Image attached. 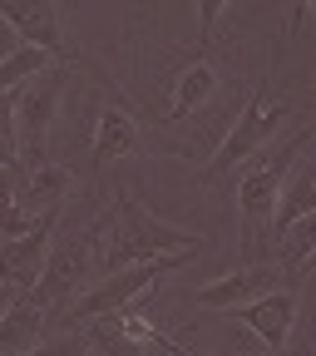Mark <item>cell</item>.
Instances as JSON below:
<instances>
[{
    "label": "cell",
    "instance_id": "cell-12",
    "mask_svg": "<svg viewBox=\"0 0 316 356\" xmlns=\"http://www.w3.org/2000/svg\"><path fill=\"white\" fill-rule=\"evenodd\" d=\"M213 89H217V65L208 55H193L183 70L168 79V119L163 124H183L193 109H203L213 99Z\"/></svg>",
    "mask_w": 316,
    "mask_h": 356
},
{
    "label": "cell",
    "instance_id": "cell-14",
    "mask_svg": "<svg viewBox=\"0 0 316 356\" xmlns=\"http://www.w3.org/2000/svg\"><path fill=\"white\" fill-rule=\"evenodd\" d=\"M44 322H50V312H40L30 297H20L0 322V356H30L44 337Z\"/></svg>",
    "mask_w": 316,
    "mask_h": 356
},
{
    "label": "cell",
    "instance_id": "cell-6",
    "mask_svg": "<svg viewBox=\"0 0 316 356\" xmlns=\"http://www.w3.org/2000/svg\"><path fill=\"white\" fill-rule=\"evenodd\" d=\"M65 79H69V65H50L40 79H30L20 89V104H15V159H20V168L50 163V129L60 114Z\"/></svg>",
    "mask_w": 316,
    "mask_h": 356
},
{
    "label": "cell",
    "instance_id": "cell-13",
    "mask_svg": "<svg viewBox=\"0 0 316 356\" xmlns=\"http://www.w3.org/2000/svg\"><path fill=\"white\" fill-rule=\"evenodd\" d=\"M133 149H139V119L128 114V104H104L99 124H94V144H89V159H94L99 178L114 159H128Z\"/></svg>",
    "mask_w": 316,
    "mask_h": 356
},
{
    "label": "cell",
    "instance_id": "cell-17",
    "mask_svg": "<svg viewBox=\"0 0 316 356\" xmlns=\"http://www.w3.org/2000/svg\"><path fill=\"white\" fill-rule=\"evenodd\" d=\"M44 70H50V55H44V50L15 44L10 55H0V95H15V89H25V84L40 79Z\"/></svg>",
    "mask_w": 316,
    "mask_h": 356
},
{
    "label": "cell",
    "instance_id": "cell-16",
    "mask_svg": "<svg viewBox=\"0 0 316 356\" xmlns=\"http://www.w3.org/2000/svg\"><path fill=\"white\" fill-rule=\"evenodd\" d=\"M311 252H316V213L301 218V222H292V228L282 233V243H277V273L282 277H301Z\"/></svg>",
    "mask_w": 316,
    "mask_h": 356
},
{
    "label": "cell",
    "instance_id": "cell-21",
    "mask_svg": "<svg viewBox=\"0 0 316 356\" xmlns=\"http://www.w3.org/2000/svg\"><path fill=\"white\" fill-rule=\"evenodd\" d=\"M306 273H316V252H311V262H306Z\"/></svg>",
    "mask_w": 316,
    "mask_h": 356
},
{
    "label": "cell",
    "instance_id": "cell-9",
    "mask_svg": "<svg viewBox=\"0 0 316 356\" xmlns=\"http://www.w3.org/2000/svg\"><path fill=\"white\" fill-rule=\"evenodd\" d=\"M238 322H242L267 351H272V356H282L287 341H292V327H297V292H292V287L262 292L257 302L238 307Z\"/></svg>",
    "mask_w": 316,
    "mask_h": 356
},
{
    "label": "cell",
    "instance_id": "cell-5",
    "mask_svg": "<svg viewBox=\"0 0 316 356\" xmlns=\"http://www.w3.org/2000/svg\"><path fill=\"white\" fill-rule=\"evenodd\" d=\"M89 277L99 282V222H89L84 233H65V238L55 233V248H50V257H44V273H40L30 302L55 317L60 307H69L79 297V287Z\"/></svg>",
    "mask_w": 316,
    "mask_h": 356
},
{
    "label": "cell",
    "instance_id": "cell-7",
    "mask_svg": "<svg viewBox=\"0 0 316 356\" xmlns=\"http://www.w3.org/2000/svg\"><path fill=\"white\" fill-rule=\"evenodd\" d=\"M0 25H10L20 44L30 50H44L55 65H84L79 50H69V40L60 30V6L55 0H0Z\"/></svg>",
    "mask_w": 316,
    "mask_h": 356
},
{
    "label": "cell",
    "instance_id": "cell-24",
    "mask_svg": "<svg viewBox=\"0 0 316 356\" xmlns=\"http://www.w3.org/2000/svg\"><path fill=\"white\" fill-rule=\"evenodd\" d=\"M282 356H287V351H282Z\"/></svg>",
    "mask_w": 316,
    "mask_h": 356
},
{
    "label": "cell",
    "instance_id": "cell-10",
    "mask_svg": "<svg viewBox=\"0 0 316 356\" xmlns=\"http://www.w3.org/2000/svg\"><path fill=\"white\" fill-rule=\"evenodd\" d=\"M272 287H277V262H262V267H238V273L217 277V282H203L193 292V302L208 307V312H238V307L257 302L262 292H272Z\"/></svg>",
    "mask_w": 316,
    "mask_h": 356
},
{
    "label": "cell",
    "instance_id": "cell-23",
    "mask_svg": "<svg viewBox=\"0 0 316 356\" xmlns=\"http://www.w3.org/2000/svg\"><path fill=\"white\" fill-rule=\"evenodd\" d=\"M311 356H316V351H311Z\"/></svg>",
    "mask_w": 316,
    "mask_h": 356
},
{
    "label": "cell",
    "instance_id": "cell-3",
    "mask_svg": "<svg viewBox=\"0 0 316 356\" xmlns=\"http://www.w3.org/2000/svg\"><path fill=\"white\" fill-rule=\"evenodd\" d=\"M292 119V104L287 99H277L272 95V79H257L252 84V95H247V104L238 109V119H233V129L222 134V144H217V154L198 168V178L203 184H217V178H228V173H242L262 149H267V139H277V129Z\"/></svg>",
    "mask_w": 316,
    "mask_h": 356
},
{
    "label": "cell",
    "instance_id": "cell-2",
    "mask_svg": "<svg viewBox=\"0 0 316 356\" xmlns=\"http://www.w3.org/2000/svg\"><path fill=\"white\" fill-rule=\"evenodd\" d=\"M311 139H316V124L297 129V134H292V139H287L277 154H262L257 163H247V168L238 173L233 198H238V213H242V262H247V267H262L267 257L277 252V243H272L277 198H282L287 178H292L297 154H301Z\"/></svg>",
    "mask_w": 316,
    "mask_h": 356
},
{
    "label": "cell",
    "instance_id": "cell-19",
    "mask_svg": "<svg viewBox=\"0 0 316 356\" xmlns=\"http://www.w3.org/2000/svg\"><path fill=\"white\" fill-rule=\"evenodd\" d=\"M15 104H20V89L0 95V144H10V149H15Z\"/></svg>",
    "mask_w": 316,
    "mask_h": 356
},
{
    "label": "cell",
    "instance_id": "cell-20",
    "mask_svg": "<svg viewBox=\"0 0 316 356\" xmlns=\"http://www.w3.org/2000/svg\"><path fill=\"white\" fill-rule=\"evenodd\" d=\"M15 302H20V292H15V287H6V282H0V322H6V312H10Z\"/></svg>",
    "mask_w": 316,
    "mask_h": 356
},
{
    "label": "cell",
    "instance_id": "cell-22",
    "mask_svg": "<svg viewBox=\"0 0 316 356\" xmlns=\"http://www.w3.org/2000/svg\"><path fill=\"white\" fill-rule=\"evenodd\" d=\"M0 248H6V238H0Z\"/></svg>",
    "mask_w": 316,
    "mask_h": 356
},
{
    "label": "cell",
    "instance_id": "cell-11",
    "mask_svg": "<svg viewBox=\"0 0 316 356\" xmlns=\"http://www.w3.org/2000/svg\"><path fill=\"white\" fill-rule=\"evenodd\" d=\"M74 188V173L69 163H40V168H20V184H15V198L30 218H44V213H60L65 198Z\"/></svg>",
    "mask_w": 316,
    "mask_h": 356
},
{
    "label": "cell",
    "instance_id": "cell-8",
    "mask_svg": "<svg viewBox=\"0 0 316 356\" xmlns=\"http://www.w3.org/2000/svg\"><path fill=\"white\" fill-rule=\"evenodd\" d=\"M55 233H60V213H44L25 238H6V248H0V282L15 287L20 297H30L44 273V257L55 248Z\"/></svg>",
    "mask_w": 316,
    "mask_h": 356
},
{
    "label": "cell",
    "instance_id": "cell-18",
    "mask_svg": "<svg viewBox=\"0 0 316 356\" xmlns=\"http://www.w3.org/2000/svg\"><path fill=\"white\" fill-rule=\"evenodd\" d=\"M15 184H20V163L15 168H0V238H25L40 218H30L15 198Z\"/></svg>",
    "mask_w": 316,
    "mask_h": 356
},
{
    "label": "cell",
    "instance_id": "cell-4",
    "mask_svg": "<svg viewBox=\"0 0 316 356\" xmlns=\"http://www.w3.org/2000/svg\"><path fill=\"white\" fill-rule=\"evenodd\" d=\"M198 252H173V257H158V262H139V267H124V273H109V277H99L94 287H84L69 307H60V317H69L74 322V332L79 327H94V322H109V317H119L124 307H133L158 277H168V273H178V267H188Z\"/></svg>",
    "mask_w": 316,
    "mask_h": 356
},
{
    "label": "cell",
    "instance_id": "cell-15",
    "mask_svg": "<svg viewBox=\"0 0 316 356\" xmlns=\"http://www.w3.org/2000/svg\"><path fill=\"white\" fill-rule=\"evenodd\" d=\"M316 213V159H306L297 173H292V184L282 188L277 198V218H272V243H282V233L292 228V222L311 218Z\"/></svg>",
    "mask_w": 316,
    "mask_h": 356
},
{
    "label": "cell",
    "instance_id": "cell-1",
    "mask_svg": "<svg viewBox=\"0 0 316 356\" xmlns=\"http://www.w3.org/2000/svg\"><path fill=\"white\" fill-rule=\"evenodd\" d=\"M213 243L203 233L188 228H168L158 222L128 188L114 193V203L99 218V277L124 273V267H139V262H158L173 252H208Z\"/></svg>",
    "mask_w": 316,
    "mask_h": 356
}]
</instances>
